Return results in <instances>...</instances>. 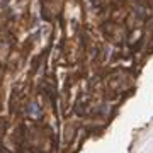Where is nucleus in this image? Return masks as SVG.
I'll use <instances>...</instances> for the list:
<instances>
[{
    "mask_svg": "<svg viewBox=\"0 0 153 153\" xmlns=\"http://www.w3.org/2000/svg\"><path fill=\"white\" fill-rule=\"evenodd\" d=\"M75 112H76V114H80V116H82V114L85 112V104L82 102V100H78V102H76V105H75Z\"/></svg>",
    "mask_w": 153,
    "mask_h": 153,
    "instance_id": "obj_1",
    "label": "nucleus"
},
{
    "mask_svg": "<svg viewBox=\"0 0 153 153\" xmlns=\"http://www.w3.org/2000/svg\"><path fill=\"white\" fill-rule=\"evenodd\" d=\"M24 153H31V152H29V150H27V152H24Z\"/></svg>",
    "mask_w": 153,
    "mask_h": 153,
    "instance_id": "obj_2",
    "label": "nucleus"
}]
</instances>
